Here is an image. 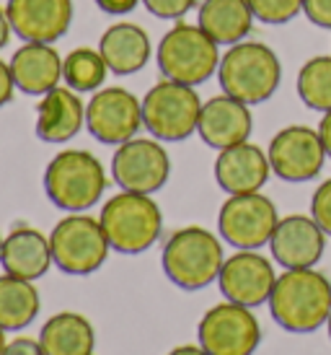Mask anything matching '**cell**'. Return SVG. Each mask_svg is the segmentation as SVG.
Segmentation results:
<instances>
[{"label": "cell", "mask_w": 331, "mask_h": 355, "mask_svg": "<svg viewBox=\"0 0 331 355\" xmlns=\"http://www.w3.org/2000/svg\"><path fill=\"white\" fill-rule=\"evenodd\" d=\"M267 304H269L272 319L283 329L295 335H308L329 322L331 283L329 277L313 267L285 270L283 275H277V283Z\"/></svg>", "instance_id": "cell-1"}, {"label": "cell", "mask_w": 331, "mask_h": 355, "mask_svg": "<svg viewBox=\"0 0 331 355\" xmlns=\"http://www.w3.org/2000/svg\"><path fill=\"white\" fill-rule=\"evenodd\" d=\"M217 83L223 94L249 107L264 104L283 83V62L269 44L244 40L228 47L220 58Z\"/></svg>", "instance_id": "cell-2"}, {"label": "cell", "mask_w": 331, "mask_h": 355, "mask_svg": "<svg viewBox=\"0 0 331 355\" xmlns=\"http://www.w3.org/2000/svg\"><path fill=\"white\" fill-rule=\"evenodd\" d=\"M109 177L91 150H60L44 168V192L49 202L65 213H86L104 198Z\"/></svg>", "instance_id": "cell-3"}, {"label": "cell", "mask_w": 331, "mask_h": 355, "mask_svg": "<svg viewBox=\"0 0 331 355\" xmlns=\"http://www.w3.org/2000/svg\"><path fill=\"white\" fill-rule=\"evenodd\" d=\"M225 262L220 239L202 226H186L166 239L161 265L181 291H202L217 280Z\"/></svg>", "instance_id": "cell-4"}, {"label": "cell", "mask_w": 331, "mask_h": 355, "mask_svg": "<svg viewBox=\"0 0 331 355\" xmlns=\"http://www.w3.org/2000/svg\"><path fill=\"white\" fill-rule=\"evenodd\" d=\"M220 58H223L220 44L207 31H202L199 24H184V21H176L156 47L161 76L195 89L217 73Z\"/></svg>", "instance_id": "cell-5"}, {"label": "cell", "mask_w": 331, "mask_h": 355, "mask_svg": "<svg viewBox=\"0 0 331 355\" xmlns=\"http://www.w3.org/2000/svg\"><path fill=\"white\" fill-rule=\"evenodd\" d=\"M101 226L111 249L119 254H143L163 234V213L150 195L117 192L101 207Z\"/></svg>", "instance_id": "cell-6"}, {"label": "cell", "mask_w": 331, "mask_h": 355, "mask_svg": "<svg viewBox=\"0 0 331 355\" xmlns=\"http://www.w3.org/2000/svg\"><path fill=\"white\" fill-rule=\"evenodd\" d=\"M202 104L205 101L195 86L168 78L158 80L143 96V128L161 143H181L199 128Z\"/></svg>", "instance_id": "cell-7"}, {"label": "cell", "mask_w": 331, "mask_h": 355, "mask_svg": "<svg viewBox=\"0 0 331 355\" xmlns=\"http://www.w3.org/2000/svg\"><path fill=\"white\" fill-rule=\"evenodd\" d=\"M55 267L65 275H93L109 259L111 244L98 218L86 213H68L49 234Z\"/></svg>", "instance_id": "cell-8"}, {"label": "cell", "mask_w": 331, "mask_h": 355, "mask_svg": "<svg viewBox=\"0 0 331 355\" xmlns=\"http://www.w3.org/2000/svg\"><path fill=\"white\" fill-rule=\"evenodd\" d=\"M197 340L210 355H253L262 343V327L249 306L223 301L199 319Z\"/></svg>", "instance_id": "cell-9"}, {"label": "cell", "mask_w": 331, "mask_h": 355, "mask_svg": "<svg viewBox=\"0 0 331 355\" xmlns=\"http://www.w3.org/2000/svg\"><path fill=\"white\" fill-rule=\"evenodd\" d=\"M280 223L277 207L262 192L228 195L217 213V231L233 249H262L269 244Z\"/></svg>", "instance_id": "cell-10"}, {"label": "cell", "mask_w": 331, "mask_h": 355, "mask_svg": "<svg viewBox=\"0 0 331 355\" xmlns=\"http://www.w3.org/2000/svg\"><path fill=\"white\" fill-rule=\"evenodd\" d=\"M171 177V156L156 138H132L111 156V179L125 192L156 195Z\"/></svg>", "instance_id": "cell-11"}, {"label": "cell", "mask_w": 331, "mask_h": 355, "mask_svg": "<svg viewBox=\"0 0 331 355\" xmlns=\"http://www.w3.org/2000/svg\"><path fill=\"white\" fill-rule=\"evenodd\" d=\"M86 130L104 146H122L143 130V99L122 86L98 89L86 104Z\"/></svg>", "instance_id": "cell-12"}, {"label": "cell", "mask_w": 331, "mask_h": 355, "mask_svg": "<svg viewBox=\"0 0 331 355\" xmlns=\"http://www.w3.org/2000/svg\"><path fill=\"white\" fill-rule=\"evenodd\" d=\"M267 156L272 164V174H277L283 182L301 184L321 174L329 153L323 148L319 130L305 128V125H290L274 135Z\"/></svg>", "instance_id": "cell-13"}, {"label": "cell", "mask_w": 331, "mask_h": 355, "mask_svg": "<svg viewBox=\"0 0 331 355\" xmlns=\"http://www.w3.org/2000/svg\"><path fill=\"white\" fill-rule=\"evenodd\" d=\"M277 283L274 265L259 249H238L235 254L225 257L223 270L217 275V286L225 301L256 309L269 301Z\"/></svg>", "instance_id": "cell-14"}, {"label": "cell", "mask_w": 331, "mask_h": 355, "mask_svg": "<svg viewBox=\"0 0 331 355\" xmlns=\"http://www.w3.org/2000/svg\"><path fill=\"white\" fill-rule=\"evenodd\" d=\"M326 239L329 236L313 220V216H301V213L285 216L280 218V223L269 239L272 259L285 270L316 267L326 252Z\"/></svg>", "instance_id": "cell-15"}, {"label": "cell", "mask_w": 331, "mask_h": 355, "mask_svg": "<svg viewBox=\"0 0 331 355\" xmlns=\"http://www.w3.org/2000/svg\"><path fill=\"white\" fill-rule=\"evenodd\" d=\"M6 13L13 34L24 42L55 44L73 24V0H8Z\"/></svg>", "instance_id": "cell-16"}, {"label": "cell", "mask_w": 331, "mask_h": 355, "mask_svg": "<svg viewBox=\"0 0 331 355\" xmlns=\"http://www.w3.org/2000/svg\"><path fill=\"white\" fill-rule=\"evenodd\" d=\"M253 117L251 107L244 101L233 99L228 94H217L213 99L202 104V114H199V138L205 146L215 150H225L231 146L246 143L251 138Z\"/></svg>", "instance_id": "cell-17"}, {"label": "cell", "mask_w": 331, "mask_h": 355, "mask_svg": "<svg viewBox=\"0 0 331 355\" xmlns=\"http://www.w3.org/2000/svg\"><path fill=\"white\" fill-rule=\"evenodd\" d=\"M272 174L269 156L253 143H238L225 150H217L215 158V182L225 195H249L262 192Z\"/></svg>", "instance_id": "cell-18"}, {"label": "cell", "mask_w": 331, "mask_h": 355, "mask_svg": "<svg viewBox=\"0 0 331 355\" xmlns=\"http://www.w3.org/2000/svg\"><path fill=\"white\" fill-rule=\"evenodd\" d=\"M62 60L65 58L55 50V44L24 42L8 60L16 89L26 96H44L57 89L62 80Z\"/></svg>", "instance_id": "cell-19"}, {"label": "cell", "mask_w": 331, "mask_h": 355, "mask_svg": "<svg viewBox=\"0 0 331 355\" xmlns=\"http://www.w3.org/2000/svg\"><path fill=\"white\" fill-rule=\"evenodd\" d=\"M86 125V107L78 91L68 86H57L49 94L39 96L37 104V125L34 132L44 143H68Z\"/></svg>", "instance_id": "cell-20"}, {"label": "cell", "mask_w": 331, "mask_h": 355, "mask_svg": "<svg viewBox=\"0 0 331 355\" xmlns=\"http://www.w3.org/2000/svg\"><path fill=\"white\" fill-rule=\"evenodd\" d=\"M55 265L49 236L31 226H16L8 236H3L0 267L3 272L24 280H39Z\"/></svg>", "instance_id": "cell-21"}, {"label": "cell", "mask_w": 331, "mask_h": 355, "mask_svg": "<svg viewBox=\"0 0 331 355\" xmlns=\"http://www.w3.org/2000/svg\"><path fill=\"white\" fill-rule=\"evenodd\" d=\"M98 50L107 60L109 70L119 78L140 73L147 65V60L153 58V44H150L147 31L137 24H129V21L111 24L101 34Z\"/></svg>", "instance_id": "cell-22"}, {"label": "cell", "mask_w": 331, "mask_h": 355, "mask_svg": "<svg viewBox=\"0 0 331 355\" xmlns=\"http://www.w3.org/2000/svg\"><path fill=\"white\" fill-rule=\"evenodd\" d=\"M253 21L256 16L249 0H202L197 8V24L220 47H233L244 42L251 34Z\"/></svg>", "instance_id": "cell-23"}, {"label": "cell", "mask_w": 331, "mask_h": 355, "mask_svg": "<svg viewBox=\"0 0 331 355\" xmlns=\"http://www.w3.org/2000/svg\"><path fill=\"white\" fill-rule=\"evenodd\" d=\"M39 343L47 355H93L96 332L78 311H60L42 324Z\"/></svg>", "instance_id": "cell-24"}, {"label": "cell", "mask_w": 331, "mask_h": 355, "mask_svg": "<svg viewBox=\"0 0 331 355\" xmlns=\"http://www.w3.org/2000/svg\"><path fill=\"white\" fill-rule=\"evenodd\" d=\"M42 296L34 280H24V277L0 275V327L6 332H19L39 316Z\"/></svg>", "instance_id": "cell-25"}, {"label": "cell", "mask_w": 331, "mask_h": 355, "mask_svg": "<svg viewBox=\"0 0 331 355\" xmlns=\"http://www.w3.org/2000/svg\"><path fill=\"white\" fill-rule=\"evenodd\" d=\"M109 73L111 70L98 47H75L62 60V80L78 94H96L98 89H104Z\"/></svg>", "instance_id": "cell-26"}, {"label": "cell", "mask_w": 331, "mask_h": 355, "mask_svg": "<svg viewBox=\"0 0 331 355\" xmlns=\"http://www.w3.org/2000/svg\"><path fill=\"white\" fill-rule=\"evenodd\" d=\"M298 96L313 112H331V55H316L298 70Z\"/></svg>", "instance_id": "cell-27"}, {"label": "cell", "mask_w": 331, "mask_h": 355, "mask_svg": "<svg viewBox=\"0 0 331 355\" xmlns=\"http://www.w3.org/2000/svg\"><path fill=\"white\" fill-rule=\"evenodd\" d=\"M253 16L269 26L290 24L295 16L303 13V0H249Z\"/></svg>", "instance_id": "cell-28"}, {"label": "cell", "mask_w": 331, "mask_h": 355, "mask_svg": "<svg viewBox=\"0 0 331 355\" xmlns=\"http://www.w3.org/2000/svg\"><path fill=\"white\" fill-rule=\"evenodd\" d=\"M150 16L163 21H181L197 6V0H143Z\"/></svg>", "instance_id": "cell-29"}, {"label": "cell", "mask_w": 331, "mask_h": 355, "mask_svg": "<svg viewBox=\"0 0 331 355\" xmlns=\"http://www.w3.org/2000/svg\"><path fill=\"white\" fill-rule=\"evenodd\" d=\"M311 216L323 228V234L331 236V179L321 182L311 198Z\"/></svg>", "instance_id": "cell-30"}, {"label": "cell", "mask_w": 331, "mask_h": 355, "mask_svg": "<svg viewBox=\"0 0 331 355\" xmlns=\"http://www.w3.org/2000/svg\"><path fill=\"white\" fill-rule=\"evenodd\" d=\"M303 16L319 29H331V0H303Z\"/></svg>", "instance_id": "cell-31"}, {"label": "cell", "mask_w": 331, "mask_h": 355, "mask_svg": "<svg viewBox=\"0 0 331 355\" xmlns=\"http://www.w3.org/2000/svg\"><path fill=\"white\" fill-rule=\"evenodd\" d=\"M3 355H47V353H44L39 340H34V337H16V340H8Z\"/></svg>", "instance_id": "cell-32"}, {"label": "cell", "mask_w": 331, "mask_h": 355, "mask_svg": "<svg viewBox=\"0 0 331 355\" xmlns=\"http://www.w3.org/2000/svg\"><path fill=\"white\" fill-rule=\"evenodd\" d=\"M96 8L107 16H127L143 3V0H93Z\"/></svg>", "instance_id": "cell-33"}, {"label": "cell", "mask_w": 331, "mask_h": 355, "mask_svg": "<svg viewBox=\"0 0 331 355\" xmlns=\"http://www.w3.org/2000/svg\"><path fill=\"white\" fill-rule=\"evenodd\" d=\"M16 94V80H13V73H10V62L0 60V107L10 104Z\"/></svg>", "instance_id": "cell-34"}, {"label": "cell", "mask_w": 331, "mask_h": 355, "mask_svg": "<svg viewBox=\"0 0 331 355\" xmlns=\"http://www.w3.org/2000/svg\"><path fill=\"white\" fill-rule=\"evenodd\" d=\"M10 34H13V26L8 21V13H6V8H0V52L8 47Z\"/></svg>", "instance_id": "cell-35"}, {"label": "cell", "mask_w": 331, "mask_h": 355, "mask_svg": "<svg viewBox=\"0 0 331 355\" xmlns=\"http://www.w3.org/2000/svg\"><path fill=\"white\" fill-rule=\"evenodd\" d=\"M319 135H321L323 148H326V153H329V158H331V112H323L321 125H319Z\"/></svg>", "instance_id": "cell-36"}, {"label": "cell", "mask_w": 331, "mask_h": 355, "mask_svg": "<svg viewBox=\"0 0 331 355\" xmlns=\"http://www.w3.org/2000/svg\"><path fill=\"white\" fill-rule=\"evenodd\" d=\"M166 355H210L202 345H179Z\"/></svg>", "instance_id": "cell-37"}, {"label": "cell", "mask_w": 331, "mask_h": 355, "mask_svg": "<svg viewBox=\"0 0 331 355\" xmlns=\"http://www.w3.org/2000/svg\"><path fill=\"white\" fill-rule=\"evenodd\" d=\"M6 345H8V340H6V329L0 327V355L6 353Z\"/></svg>", "instance_id": "cell-38"}, {"label": "cell", "mask_w": 331, "mask_h": 355, "mask_svg": "<svg viewBox=\"0 0 331 355\" xmlns=\"http://www.w3.org/2000/svg\"><path fill=\"white\" fill-rule=\"evenodd\" d=\"M326 327H329V337H331V316H329V322H326Z\"/></svg>", "instance_id": "cell-39"}, {"label": "cell", "mask_w": 331, "mask_h": 355, "mask_svg": "<svg viewBox=\"0 0 331 355\" xmlns=\"http://www.w3.org/2000/svg\"><path fill=\"white\" fill-rule=\"evenodd\" d=\"M0 252H3V236H0Z\"/></svg>", "instance_id": "cell-40"}]
</instances>
